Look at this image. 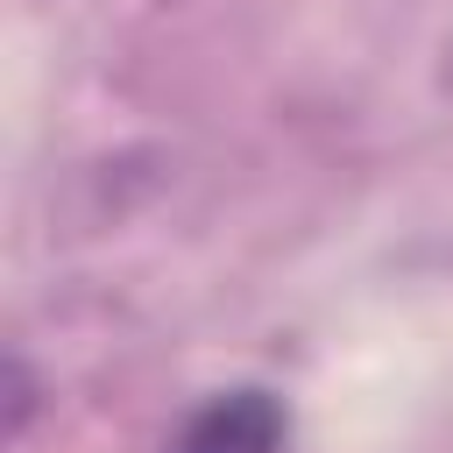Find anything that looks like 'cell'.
Returning <instances> with one entry per match:
<instances>
[{
  "instance_id": "1",
  "label": "cell",
  "mask_w": 453,
  "mask_h": 453,
  "mask_svg": "<svg viewBox=\"0 0 453 453\" xmlns=\"http://www.w3.org/2000/svg\"><path fill=\"white\" fill-rule=\"evenodd\" d=\"M283 439H290L283 396L262 382H241V389H212L205 403H191L163 453H283Z\"/></svg>"
},
{
  "instance_id": "2",
  "label": "cell",
  "mask_w": 453,
  "mask_h": 453,
  "mask_svg": "<svg viewBox=\"0 0 453 453\" xmlns=\"http://www.w3.org/2000/svg\"><path fill=\"white\" fill-rule=\"evenodd\" d=\"M35 375H28V361H21V347L7 354V439H21L28 432V418H35Z\"/></svg>"
}]
</instances>
